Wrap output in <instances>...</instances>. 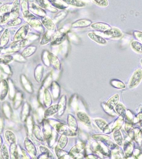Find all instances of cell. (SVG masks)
<instances>
[{"label": "cell", "instance_id": "6da1fadb", "mask_svg": "<svg viewBox=\"0 0 142 159\" xmlns=\"http://www.w3.org/2000/svg\"><path fill=\"white\" fill-rule=\"evenodd\" d=\"M57 131L62 135L66 136H74L76 133L74 131L70 129V127L62 123H59L56 126Z\"/></svg>", "mask_w": 142, "mask_h": 159}, {"label": "cell", "instance_id": "7a4b0ae2", "mask_svg": "<svg viewBox=\"0 0 142 159\" xmlns=\"http://www.w3.org/2000/svg\"><path fill=\"white\" fill-rule=\"evenodd\" d=\"M142 78V71L139 69L134 72L130 81L129 87L133 88L137 86L140 83Z\"/></svg>", "mask_w": 142, "mask_h": 159}, {"label": "cell", "instance_id": "3957f363", "mask_svg": "<svg viewBox=\"0 0 142 159\" xmlns=\"http://www.w3.org/2000/svg\"><path fill=\"white\" fill-rule=\"evenodd\" d=\"M8 92V84L5 80L0 82V100L3 101L6 97Z\"/></svg>", "mask_w": 142, "mask_h": 159}, {"label": "cell", "instance_id": "277c9868", "mask_svg": "<svg viewBox=\"0 0 142 159\" xmlns=\"http://www.w3.org/2000/svg\"><path fill=\"white\" fill-rule=\"evenodd\" d=\"M104 34L111 38H120L123 36L122 33L119 30L115 28H111L104 32Z\"/></svg>", "mask_w": 142, "mask_h": 159}, {"label": "cell", "instance_id": "5b68a950", "mask_svg": "<svg viewBox=\"0 0 142 159\" xmlns=\"http://www.w3.org/2000/svg\"><path fill=\"white\" fill-rule=\"evenodd\" d=\"M28 29L29 27L27 24L22 26L15 34L14 37L15 40L17 41L24 39L27 34Z\"/></svg>", "mask_w": 142, "mask_h": 159}, {"label": "cell", "instance_id": "8992f818", "mask_svg": "<svg viewBox=\"0 0 142 159\" xmlns=\"http://www.w3.org/2000/svg\"><path fill=\"white\" fill-rule=\"evenodd\" d=\"M2 110L4 116L7 119L11 120L13 117V110L9 102H3L2 105Z\"/></svg>", "mask_w": 142, "mask_h": 159}, {"label": "cell", "instance_id": "52a82bcc", "mask_svg": "<svg viewBox=\"0 0 142 159\" xmlns=\"http://www.w3.org/2000/svg\"><path fill=\"white\" fill-rule=\"evenodd\" d=\"M23 101V94L21 92H17L13 99V107L14 110H17L21 106Z\"/></svg>", "mask_w": 142, "mask_h": 159}, {"label": "cell", "instance_id": "ba28073f", "mask_svg": "<svg viewBox=\"0 0 142 159\" xmlns=\"http://www.w3.org/2000/svg\"><path fill=\"white\" fill-rule=\"evenodd\" d=\"M24 144L25 149L28 152L33 155H35L37 153L36 150L32 141L28 138H26L25 140Z\"/></svg>", "mask_w": 142, "mask_h": 159}, {"label": "cell", "instance_id": "9c48e42d", "mask_svg": "<svg viewBox=\"0 0 142 159\" xmlns=\"http://www.w3.org/2000/svg\"><path fill=\"white\" fill-rule=\"evenodd\" d=\"M88 36L91 39L100 44H107V41L104 38L94 33H90L88 34Z\"/></svg>", "mask_w": 142, "mask_h": 159}, {"label": "cell", "instance_id": "30bf717a", "mask_svg": "<svg viewBox=\"0 0 142 159\" xmlns=\"http://www.w3.org/2000/svg\"><path fill=\"white\" fill-rule=\"evenodd\" d=\"M91 27L97 30L105 32L109 29L111 27L108 24L104 23H95L91 24Z\"/></svg>", "mask_w": 142, "mask_h": 159}, {"label": "cell", "instance_id": "8fae6325", "mask_svg": "<svg viewBox=\"0 0 142 159\" xmlns=\"http://www.w3.org/2000/svg\"><path fill=\"white\" fill-rule=\"evenodd\" d=\"M27 40H21L17 41L15 43H13L11 46V49L12 50L16 51L24 47L28 43Z\"/></svg>", "mask_w": 142, "mask_h": 159}, {"label": "cell", "instance_id": "7c38bea8", "mask_svg": "<svg viewBox=\"0 0 142 159\" xmlns=\"http://www.w3.org/2000/svg\"><path fill=\"white\" fill-rule=\"evenodd\" d=\"M85 147V145L84 143H80V144L77 145L73 147L70 150L69 154L71 157H73L74 155L78 154Z\"/></svg>", "mask_w": 142, "mask_h": 159}, {"label": "cell", "instance_id": "4fadbf2b", "mask_svg": "<svg viewBox=\"0 0 142 159\" xmlns=\"http://www.w3.org/2000/svg\"><path fill=\"white\" fill-rule=\"evenodd\" d=\"M30 112V107L28 103H25L22 108L21 114V119L22 122H24L27 119Z\"/></svg>", "mask_w": 142, "mask_h": 159}, {"label": "cell", "instance_id": "5bb4252c", "mask_svg": "<svg viewBox=\"0 0 142 159\" xmlns=\"http://www.w3.org/2000/svg\"><path fill=\"white\" fill-rule=\"evenodd\" d=\"M77 117L81 122H83L86 125L90 126L91 122L89 116L85 113L82 112H79L77 113Z\"/></svg>", "mask_w": 142, "mask_h": 159}, {"label": "cell", "instance_id": "9a60e30c", "mask_svg": "<svg viewBox=\"0 0 142 159\" xmlns=\"http://www.w3.org/2000/svg\"><path fill=\"white\" fill-rule=\"evenodd\" d=\"M20 2L19 0H16L13 3L12 9H11V14L12 17L16 18L18 16L19 12Z\"/></svg>", "mask_w": 142, "mask_h": 159}, {"label": "cell", "instance_id": "2e32d148", "mask_svg": "<svg viewBox=\"0 0 142 159\" xmlns=\"http://www.w3.org/2000/svg\"><path fill=\"white\" fill-rule=\"evenodd\" d=\"M59 107L58 104L52 106L46 110L45 113V117L52 116L54 114L59 112Z\"/></svg>", "mask_w": 142, "mask_h": 159}, {"label": "cell", "instance_id": "e0dca14e", "mask_svg": "<svg viewBox=\"0 0 142 159\" xmlns=\"http://www.w3.org/2000/svg\"><path fill=\"white\" fill-rule=\"evenodd\" d=\"M42 23L48 29L51 31L55 30V26L53 22L50 19L46 17H43L42 19Z\"/></svg>", "mask_w": 142, "mask_h": 159}, {"label": "cell", "instance_id": "ac0fdd59", "mask_svg": "<svg viewBox=\"0 0 142 159\" xmlns=\"http://www.w3.org/2000/svg\"><path fill=\"white\" fill-rule=\"evenodd\" d=\"M5 136L6 141L10 145L16 143V137H15V135L11 131L7 130L5 131Z\"/></svg>", "mask_w": 142, "mask_h": 159}, {"label": "cell", "instance_id": "d6986e66", "mask_svg": "<svg viewBox=\"0 0 142 159\" xmlns=\"http://www.w3.org/2000/svg\"><path fill=\"white\" fill-rule=\"evenodd\" d=\"M10 153L12 159H17L18 158V152L16 143L10 145Z\"/></svg>", "mask_w": 142, "mask_h": 159}, {"label": "cell", "instance_id": "ffe728a7", "mask_svg": "<svg viewBox=\"0 0 142 159\" xmlns=\"http://www.w3.org/2000/svg\"><path fill=\"white\" fill-rule=\"evenodd\" d=\"M68 121V126L74 132L77 131L78 129V124L75 118L72 115H69Z\"/></svg>", "mask_w": 142, "mask_h": 159}, {"label": "cell", "instance_id": "44dd1931", "mask_svg": "<svg viewBox=\"0 0 142 159\" xmlns=\"http://www.w3.org/2000/svg\"><path fill=\"white\" fill-rule=\"evenodd\" d=\"M91 21L88 20H81L76 21L72 24L73 27H86L91 24Z\"/></svg>", "mask_w": 142, "mask_h": 159}, {"label": "cell", "instance_id": "7402d4cb", "mask_svg": "<svg viewBox=\"0 0 142 159\" xmlns=\"http://www.w3.org/2000/svg\"><path fill=\"white\" fill-rule=\"evenodd\" d=\"M10 34L8 30H5L2 34L1 40H0V44L1 46H4L8 43L9 40Z\"/></svg>", "mask_w": 142, "mask_h": 159}, {"label": "cell", "instance_id": "603a6c76", "mask_svg": "<svg viewBox=\"0 0 142 159\" xmlns=\"http://www.w3.org/2000/svg\"><path fill=\"white\" fill-rule=\"evenodd\" d=\"M32 132L36 138L39 141H43V136H42V132L41 129L38 126L35 125L32 128Z\"/></svg>", "mask_w": 142, "mask_h": 159}, {"label": "cell", "instance_id": "cb8c5ba5", "mask_svg": "<svg viewBox=\"0 0 142 159\" xmlns=\"http://www.w3.org/2000/svg\"><path fill=\"white\" fill-rule=\"evenodd\" d=\"M21 83L25 91H27L28 93H32V87L31 84H30L29 81L25 78V77L23 76L21 77Z\"/></svg>", "mask_w": 142, "mask_h": 159}, {"label": "cell", "instance_id": "d4e9b609", "mask_svg": "<svg viewBox=\"0 0 142 159\" xmlns=\"http://www.w3.org/2000/svg\"><path fill=\"white\" fill-rule=\"evenodd\" d=\"M62 1L64 3L69 5L78 7H83L85 5V3L80 0H62Z\"/></svg>", "mask_w": 142, "mask_h": 159}, {"label": "cell", "instance_id": "484cf974", "mask_svg": "<svg viewBox=\"0 0 142 159\" xmlns=\"http://www.w3.org/2000/svg\"><path fill=\"white\" fill-rule=\"evenodd\" d=\"M132 48L138 54H142V44L136 41H134L131 43Z\"/></svg>", "mask_w": 142, "mask_h": 159}, {"label": "cell", "instance_id": "4316f807", "mask_svg": "<svg viewBox=\"0 0 142 159\" xmlns=\"http://www.w3.org/2000/svg\"><path fill=\"white\" fill-rule=\"evenodd\" d=\"M8 84L9 97L11 100H13L16 93V90L12 81H9Z\"/></svg>", "mask_w": 142, "mask_h": 159}, {"label": "cell", "instance_id": "83f0119b", "mask_svg": "<svg viewBox=\"0 0 142 159\" xmlns=\"http://www.w3.org/2000/svg\"><path fill=\"white\" fill-rule=\"evenodd\" d=\"M118 99H119V97L118 94H116L113 97L107 102V106L111 110L113 109L114 107L115 106L117 102H118Z\"/></svg>", "mask_w": 142, "mask_h": 159}, {"label": "cell", "instance_id": "f1b7e54d", "mask_svg": "<svg viewBox=\"0 0 142 159\" xmlns=\"http://www.w3.org/2000/svg\"><path fill=\"white\" fill-rule=\"evenodd\" d=\"M68 139L66 135H62L60 137V139L58 141V147L60 148L63 149L66 146L68 143Z\"/></svg>", "mask_w": 142, "mask_h": 159}, {"label": "cell", "instance_id": "f546056e", "mask_svg": "<svg viewBox=\"0 0 142 159\" xmlns=\"http://www.w3.org/2000/svg\"><path fill=\"white\" fill-rule=\"evenodd\" d=\"M1 151V154L2 157L3 159H9V154L8 150L5 144H3L2 145Z\"/></svg>", "mask_w": 142, "mask_h": 159}, {"label": "cell", "instance_id": "4dcf8cb0", "mask_svg": "<svg viewBox=\"0 0 142 159\" xmlns=\"http://www.w3.org/2000/svg\"><path fill=\"white\" fill-rule=\"evenodd\" d=\"M55 152L57 156L59 157V158H63V156H68V155H69L71 157L69 153L68 154L66 152L61 149L60 148H58V147L55 148Z\"/></svg>", "mask_w": 142, "mask_h": 159}, {"label": "cell", "instance_id": "1f68e13d", "mask_svg": "<svg viewBox=\"0 0 142 159\" xmlns=\"http://www.w3.org/2000/svg\"><path fill=\"white\" fill-rule=\"evenodd\" d=\"M13 57L10 55H7L0 58V64H6L12 62Z\"/></svg>", "mask_w": 142, "mask_h": 159}, {"label": "cell", "instance_id": "d6a6232c", "mask_svg": "<svg viewBox=\"0 0 142 159\" xmlns=\"http://www.w3.org/2000/svg\"><path fill=\"white\" fill-rule=\"evenodd\" d=\"M35 51V48L33 47H28L23 51L22 55L24 57H28L29 56L33 54Z\"/></svg>", "mask_w": 142, "mask_h": 159}, {"label": "cell", "instance_id": "836d02e7", "mask_svg": "<svg viewBox=\"0 0 142 159\" xmlns=\"http://www.w3.org/2000/svg\"><path fill=\"white\" fill-rule=\"evenodd\" d=\"M95 123L97 126L99 127L101 130H104L106 129L107 126V124L103 120L101 119H97L95 120Z\"/></svg>", "mask_w": 142, "mask_h": 159}, {"label": "cell", "instance_id": "e575fe53", "mask_svg": "<svg viewBox=\"0 0 142 159\" xmlns=\"http://www.w3.org/2000/svg\"><path fill=\"white\" fill-rule=\"evenodd\" d=\"M11 13H6L0 16V24L5 23L7 21H8L11 16Z\"/></svg>", "mask_w": 142, "mask_h": 159}, {"label": "cell", "instance_id": "d590c367", "mask_svg": "<svg viewBox=\"0 0 142 159\" xmlns=\"http://www.w3.org/2000/svg\"><path fill=\"white\" fill-rule=\"evenodd\" d=\"M65 97H62L61 100H60V104H58L59 107V111H60V113H63V110H64V107L66 106V99H64ZM64 111V110H63Z\"/></svg>", "mask_w": 142, "mask_h": 159}, {"label": "cell", "instance_id": "8d00e7d4", "mask_svg": "<svg viewBox=\"0 0 142 159\" xmlns=\"http://www.w3.org/2000/svg\"><path fill=\"white\" fill-rule=\"evenodd\" d=\"M21 20L20 18H16L13 21H10L9 23H7V25L8 26H14L18 25L21 24Z\"/></svg>", "mask_w": 142, "mask_h": 159}, {"label": "cell", "instance_id": "74e56055", "mask_svg": "<svg viewBox=\"0 0 142 159\" xmlns=\"http://www.w3.org/2000/svg\"><path fill=\"white\" fill-rule=\"evenodd\" d=\"M51 55L52 57H51V56H50L51 59L50 60L51 61V63H52V64H53L54 66L56 67L58 69L60 67V63H60V62L58 61V59L55 57V56H54L52 55V54H51Z\"/></svg>", "mask_w": 142, "mask_h": 159}, {"label": "cell", "instance_id": "f35d334b", "mask_svg": "<svg viewBox=\"0 0 142 159\" xmlns=\"http://www.w3.org/2000/svg\"><path fill=\"white\" fill-rule=\"evenodd\" d=\"M114 138L115 139V141L117 142L118 144H120L121 143L122 139L121 135L119 132H116L114 133Z\"/></svg>", "mask_w": 142, "mask_h": 159}, {"label": "cell", "instance_id": "ab89813d", "mask_svg": "<svg viewBox=\"0 0 142 159\" xmlns=\"http://www.w3.org/2000/svg\"><path fill=\"white\" fill-rule=\"evenodd\" d=\"M98 5L101 6L106 7L108 5V2L107 0H94Z\"/></svg>", "mask_w": 142, "mask_h": 159}, {"label": "cell", "instance_id": "60d3db41", "mask_svg": "<svg viewBox=\"0 0 142 159\" xmlns=\"http://www.w3.org/2000/svg\"><path fill=\"white\" fill-rule=\"evenodd\" d=\"M134 35L136 39L142 44V32L140 31H135L134 32Z\"/></svg>", "mask_w": 142, "mask_h": 159}, {"label": "cell", "instance_id": "b9f144b4", "mask_svg": "<svg viewBox=\"0 0 142 159\" xmlns=\"http://www.w3.org/2000/svg\"><path fill=\"white\" fill-rule=\"evenodd\" d=\"M51 98L50 97V93L48 90L45 91V102L46 104H48V105H50V102H52L51 100Z\"/></svg>", "mask_w": 142, "mask_h": 159}, {"label": "cell", "instance_id": "7bdbcfd3", "mask_svg": "<svg viewBox=\"0 0 142 159\" xmlns=\"http://www.w3.org/2000/svg\"><path fill=\"white\" fill-rule=\"evenodd\" d=\"M65 34H62V36L58 38L55 41L52 43V44L54 45H57V44H60L61 42H63L65 39Z\"/></svg>", "mask_w": 142, "mask_h": 159}, {"label": "cell", "instance_id": "ee69618b", "mask_svg": "<svg viewBox=\"0 0 142 159\" xmlns=\"http://www.w3.org/2000/svg\"><path fill=\"white\" fill-rule=\"evenodd\" d=\"M11 5H5L0 8V12L2 13H6L11 10Z\"/></svg>", "mask_w": 142, "mask_h": 159}, {"label": "cell", "instance_id": "f6af8a7d", "mask_svg": "<svg viewBox=\"0 0 142 159\" xmlns=\"http://www.w3.org/2000/svg\"><path fill=\"white\" fill-rule=\"evenodd\" d=\"M50 37L48 36L47 34H46L44 35L43 37L42 38V42H41V44H47L48 42L50 41Z\"/></svg>", "mask_w": 142, "mask_h": 159}, {"label": "cell", "instance_id": "bcb514c9", "mask_svg": "<svg viewBox=\"0 0 142 159\" xmlns=\"http://www.w3.org/2000/svg\"><path fill=\"white\" fill-rule=\"evenodd\" d=\"M3 121L2 118L0 116V134L3 133Z\"/></svg>", "mask_w": 142, "mask_h": 159}, {"label": "cell", "instance_id": "7dc6e473", "mask_svg": "<svg viewBox=\"0 0 142 159\" xmlns=\"http://www.w3.org/2000/svg\"><path fill=\"white\" fill-rule=\"evenodd\" d=\"M3 145V139H2V137L0 135V150L1 149Z\"/></svg>", "mask_w": 142, "mask_h": 159}, {"label": "cell", "instance_id": "c3c4849f", "mask_svg": "<svg viewBox=\"0 0 142 159\" xmlns=\"http://www.w3.org/2000/svg\"><path fill=\"white\" fill-rule=\"evenodd\" d=\"M3 49V46H0V53H1V52H2V49Z\"/></svg>", "mask_w": 142, "mask_h": 159}, {"label": "cell", "instance_id": "681fc988", "mask_svg": "<svg viewBox=\"0 0 142 159\" xmlns=\"http://www.w3.org/2000/svg\"><path fill=\"white\" fill-rule=\"evenodd\" d=\"M141 64L142 65V59L141 60Z\"/></svg>", "mask_w": 142, "mask_h": 159}, {"label": "cell", "instance_id": "f907efd6", "mask_svg": "<svg viewBox=\"0 0 142 159\" xmlns=\"http://www.w3.org/2000/svg\"><path fill=\"white\" fill-rule=\"evenodd\" d=\"M0 30H2V28L1 27H0Z\"/></svg>", "mask_w": 142, "mask_h": 159}]
</instances>
